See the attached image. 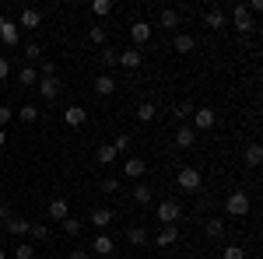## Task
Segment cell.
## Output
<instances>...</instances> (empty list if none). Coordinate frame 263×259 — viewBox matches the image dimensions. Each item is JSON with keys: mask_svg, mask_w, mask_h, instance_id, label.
<instances>
[{"mask_svg": "<svg viewBox=\"0 0 263 259\" xmlns=\"http://www.w3.org/2000/svg\"><path fill=\"white\" fill-rule=\"evenodd\" d=\"M112 249H116V245H112V238H109L105 231H99V235H95V242L88 245V252H95V256H99V259L112 256Z\"/></svg>", "mask_w": 263, "mask_h": 259, "instance_id": "6", "label": "cell"}, {"mask_svg": "<svg viewBox=\"0 0 263 259\" xmlns=\"http://www.w3.org/2000/svg\"><path fill=\"white\" fill-rule=\"evenodd\" d=\"M193 112H197V105H193L190 98L179 102V105L172 109V116H176V123H179V126H186V119H193Z\"/></svg>", "mask_w": 263, "mask_h": 259, "instance_id": "19", "label": "cell"}, {"mask_svg": "<svg viewBox=\"0 0 263 259\" xmlns=\"http://www.w3.org/2000/svg\"><path fill=\"white\" fill-rule=\"evenodd\" d=\"M0 21H4V14H0Z\"/></svg>", "mask_w": 263, "mask_h": 259, "instance_id": "49", "label": "cell"}, {"mask_svg": "<svg viewBox=\"0 0 263 259\" xmlns=\"http://www.w3.org/2000/svg\"><path fill=\"white\" fill-rule=\"evenodd\" d=\"M99 189H102V193H116V189H120V179H112V175H105V179L99 182Z\"/></svg>", "mask_w": 263, "mask_h": 259, "instance_id": "39", "label": "cell"}, {"mask_svg": "<svg viewBox=\"0 0 263 259\" xmlns=\"http://www.w3.org/2000/svg\"><path fill=\"white\" fill-rule=\"evenodd\" d=\"M126 242L130 245H147V231H144L141 224H134V228H126Z\"/></svg>", "mask_w": 263, "mask_h": 259, "instance_id": "27", "label": "cell"}, {"mask_svg": "<svg viewBox=\"0 0 263 259\" xmlns=\"http://www.w3.org/2000/svg\"><path fill=\"white\" fill-rule=\"evenodd\" d=\"M112 91H116V77H109V74H99V77H95V95H99V98H109Z\"/></svg>", "mask_w": 263, "mask_h": 259, "instance_id": "16", "label": "cell"}, {"mask_svg": "<svg viewBox=\"0 0 263 259\" xmlns=\"http://www.w3.org/2000/svg\"><path fill=\"white\" fill-rule=\"evenodd\" d=\"M130 39L137 42V46H144V42L151 39V25H147V21H134V25H130Z\"/></svg>", "mask_w": 263, "mask_h": 259, "instance_id": "18", "label": "cell"}, {"mask_svg": "<svg viewBox=\"0 0 263 259\" xmlns=\"http://www.w3.org/2000/svg\"><path fill=\"white\" fill-rule=\"evenodd\" d=\"M11 119H14V109H11V105H0V130H4Z\"/></svg>", "mask_w": 263, "mask_h": 259, "instance_id": "42", "label": "cell"}, {"mask_svg": "<svg viewBox=\"0 0 263 259\" xmlns=\"http://www.w3.org/2000/svg\"><path fill=\"white\" fill-rule=\"evenodd\" d=\"M242 161H246V168H260V161H263V147H260V144H246Z\"/></svg>", "mask_w": 263, "mask_h": 259, "instance_id": "15", "label": "cell"}, {"mask_svg": "<svg viewBox=\"0 0 263 259\" xmlns=\"http://www.w3.org/2000/svg\"><path fill=\"white\" fill-rule=\"evenodd\" d=\"M14 259H35V245H28V242H18V249H14Z\"/></svg>", "mask_w": 263, "mask_h": 259, "instance_id": "36", "label": "cell"}, {"mask_svg": "<svg viewBox=\"0 0 263 259\" xmlns=\"http://www.w3.org/2000/svg\"><path fill=\"white\" fill-rule=\"evenodd\" d=\"M0 221H4V224L11 221V207H0Z\"/></svg>", "mask_w": 263, "mask_h": 259, "instance_id": "46", "label": "cell"}, {"mask_svg": "<svg viewBox=\"0 0 263 259\" xmlns=\"http://www.w3.org/2000/svg\"><path fill=\"white\" fill-rule=\"evenodd\" d=\"M4 228H7V235H14V238H21V235H28V228H32V224H28L25 217H11L7 224H4Z\"/></svg>", "mask_w": 263, "mask_h": 259, "instance_id": "25", "label": "cell"}, {"mask_svg": "<svg viewBox=\"0 0 263 259\" xmlns=\"http://www.w3.org/2000/svg\"><path fill=\"white\" fill-rule=\"evenodd\" d=\"M102 67H116V60H120V53H116V49H112V46H102Z\"/></svg>", "mask_w": 263, "mask_h": 259, "instance_id": "33", "label": "cell"}, {"mask_svg": "<svg viewBox=\"0 0 263 259\" xmlns=\"http://www.w3.org/2000/svg\"><path fill=\"white\" fill-rule=\"evenodd\" d=\"M88 42H91V46H105V42H109V32H105V25H95V28H88Z\"/></svg>", "mask_w": 263, "mask_h": 259, "instance_id": "28", "label": "cell"}, {"mask_svg": "<svg viewBox=\"0 0 263 259\" xmlns=\"http://www.w3.org/2000/svg\"><path fill=\"white\" fill-rule=\"evenodd\" d=\"M39 25H42V11H35V7L21 11V28H39Z\"/></svg>", "mask_w": 263, "mask_h": 259, "instance_id": "24", "label": "cell"}, {"mask_svg": "<svg viewBox=\"0 0 263 259\" xmlns=\"http://www.w3.org/2000/svg\"><path fill=\"white\" fill-rule=\"evenodd\" d=\"M4 144H7V133H4V130H0V147H4Z\"/></svg>", "mask_w": 263, "mask_h": 259, "instance_id": "47", "label": "cell"}, {"mask_svg": "<svg viewBox=\"0 0 263 259\" xmlns=\"http://www.w3.org/2000/svg\"><path fill=\"white\" fill-rule=\"evenodd\" d=\"M28 235H32L35 242H49L53 231H49V224H32V228H28Z\"/></svg>", "mask_w": 263, "mask_h": 259, "instance_id": "32", "label": "cell"}, {"mask_svg": "<svg viewBox=\"0 0 263 259\" xmlns=\"http://www.w3.org/2000/svg\"><path fill=\"white\" fill-rule=\"evenodd\" d=\"M126 147H130V133H120V137L112 140V151H116V154H120V151H126Z\"/></svg>", "mask_w": 263, "mask_h": 259, "instance_id": "41", "label": "cell"}, {"mask_svg": "<svg viewBox=\"0 0 263 259\" xmlns=\"http://www.w3.org/2000/svg\"><path fill=\"white\" fill-rule=\"evenodd\" d=\"M172 49L186 56V53H193V49H197V39H193L190 32H176V39H172Z\"/></svg>", "mask_w": 263, "mask_h": 259, "instance_id": "13", "label": "cell"}, {"mask_svg": "<svg viewBox=\"0 0 263 259\" xmlns=\"http://www.w3.org/2000/svg\"><path fill=\"white\" fill-rule=\"evenodd\" d=\"M116 63L126 67V70H137V67L144 63V53L137 49V46H130V49H123V53H120V60H116Z\"/></svg>", "mask_w": 263, "mask_h": 259, "instance_id": "8", "label": "cell"}, {"mask_svg": "<svg viewBox=\"0 0 263 259\" xmlns=\"http://www.w3.org/2000/svg\"><path fill=\"white\" fill-rule=\"evenodd\" d=\"M18 21H0V42H4V46H18Z\"/></svg>", "mask_w": 263, "mask_h": 259, "instance_id": "10", "label": "cell"}, {"mask_svg": "<svg viewBox=\"0 0 263 259\" xmlns=\"http://www.w3.org/2000/svg\"><path fill=\"white\" fill-rule=\"evenodd\" d=\"M176 182H179L182 193H197V189H200V182H203V175H200V168H190V165H186V168L176 172Z\"/></svg>", "mask_w": 263, "mask_h": 259, "instance_id": "1", "label": "cell"}, {"mask_svg": "<svg viewBox=\"0 0 263 259\" xmlns=\"http://www.w3.org/2000/svg\"><path fill=\"white\" fill-rule=\"evenodd\" d=\"M95 161H99V165H112V161H116V151H112V144H99V151H95Z\"/></svg>", "mask_w": 263, "mask_h": 259, "instance_id": "29", "label": "cell"}, {"mask_svg": "<svg viewBox=\"0 0 263 259\" xmlns=\"http://www.w3.org/2000/svg\"><path fill=\"white\" fill-rule=\"evenodd\" d=\"M224 210H228V217H246L249 214V196H246L242 189H235L232 196L224 200Z\"/></svg>", "mask_w": 263, "mask_h": 259, "instance_id": "2", "label": "cell"}, {"mask_svg": "<svg viewBox=\"0 0 263 259\" xmlns=\"http://www.w3.org/2000/svg\"><path fill=\"white\" fill-rule=\"evenodd\" d=\"M91 259H99V256H91Z\"/></svg>", "mask_w": 263, "mask_h": 259, "instance_id": "50", "label": "cell"}, {"mask_svg": "<svg viewBox=\"0 0 263 259\" xmlns=\"http://www.w3.org/2000/svg\"><path fill=\"white\" fill-rule=\"evenodd\" d=\"M179 21H182L179 7H165L162 14H158V25H162V28H179Z\"/></svg>", "mask_w": 263, "mask_h": 259, "instance_id": "17", "label": "cell"}, {"mask_svg": "<svg viewBox=\"0 0 263 259\" xmlns=\"http://www.w3.org/2000/svg\"><path fill=\"white\" fill-rule=\"evenodd\" d=\"M221 259H246V252H242V245H224V252H221Z\"/></svg>", "mask_w": 263, "mask_h": 259, "instance_id": "38", "label": "cell"}, {"mask_svg": "<svg viewBox=\"0 0 263 259\" xmlns=\"http://www.w3.org/2000/svg\"><path fill=\"white\" fill-rule=\"evenodd\" d=\"M91 224H95L99 231H105V228L112 224V210H105V207H95V210H91Z\"/></svg>", "mask_w": 263, "mask_h": 259, "instance_id": "23", "label": "cell"}, {"mask_svg": "<svg viewBox=\"0 0 263 259\" xmlns=\"http://www.w3.org/2000/svg\"><path fill=\"white\" fill-rule=\"evenodd\" d=\"M60 228H63V235H81L84 224H81L78 217H67V221H60Z\"/></svg>", "mask_w": 263, "mask_h": 259, "instance_id": "34", "label": "cell"}, {"mask_svg": "<svg viewBox=\"0 0 263 259\" xmlns=\"http://www.w3.org/2000/svg\"><path fill=\"white\" fill-rule=\"evenodd\" d=\"M158 245H162V249H168V245H176V242H179V228H176V224H162V228H158Z\"/></svg>", "mask_w": 263, "mask_h": 259, "instance_id": "14", "label": "cell"}, {"mask_svg": "<svg viewBox=\"0 0 263 259\" xmlns=\"http://www.w3.org/2000/svg\"><path fill=\"white\" fill-rule=\"evenodd\" d=\"M35 81H39V74H35L32 67H25V70H18V84H21V88H28V84H35Z\"/></svg>", "mask_w": 263, "mask_h": 259, "instance_id": "35", "label": "cell"}, {"mask_svg": "<svg viewBox=\"0 0 263 259\" xmlns=\"http://www.w3.org/2000/svg\"><path fill=\"white\" fill-rule=\"evenodd\" d=\"M214 123H218L214 109H207V105H197V112H193V126H197V130H214Z\"/></svg>", "mask_w": 263, "mask_h": 259, "instance_id": "5", "label": "cell"}, {"mask_svg": "<svg viewBox=\"0 0 263 259\" xmlns=\"http://www.w3.org/2000/svg\"><path fill=\"white\" fill-rule=\"evenodd\" d=\"M232 25H235L239 32H253V28H256V21H253V14L246 11V4H235V11H232Z\"/></svg>", "mask_w": 263, "mask_h": 259, "instance_id": "4", "label": "cell"}, {"mask_svg": "<svg viewBox=\"0 0 263 259\" xmlns=\"http://www.w3.org/2000/svg\"><path fill=\"white\" fill-rule=\"evenodd\" d=\"M14 116H18L21 123H35V119H39V109H35V105H21Z\"/></svg>", "mask_w": 263, "mask_h": 259, "instance_id": "31", "label": "cell"}, {"mask_svg": "<svg viewBox=\"0 0 263 259\" xmlns=\"http://www.w3.org/2000/svg\"><path fill=\"white\" fill-rule=\"evenodd\" d=\"M0 259H7V252H4V249H0Z\"/></svg>", "mask_w": 263, "mask_h": 259, "instance_id": "48", "label": "cell"}, {"mask_svg": "<svg viewBox=\"0 0 263 259\" xmlns=\"http://www.w3.org/2000/svg\"><path fill=\"white\" fill-rule=\"evenodd\" d=\"M91 14H99V18L112 14V0H95V4H91Z\"/></svg>", "mask_w": 263, "mask_h": 259, "instance_id": "37", "label": "cell"}, {"mask_svg": "<svg viewBox=\"0 0 263 259\" xmlns=\"http://www.w3.org/2000/svg\"><path fill=\"white\" fill-rule=\"evenodd\" d=\"M60 77H39V95H42V102H53L57 95H60Z\"/></svg>", "mask_w": 263, "mask_h": 259, "instance_id": "9", "label": "cell"}, {"mask_svg": "<svg viewBox=\"0 0 263 259\" xmlns=\"http://www.w3.org/2000/svg\"><path fill=\"white\" fill-rule=\"evenodd\" d=\"M179 217H182L179 200H162V203H158V224H176Z\"/></svg>", "mask_w": 263, "mask_h": 259, "instance_id": "3", "label": "cell"}, {"mask_svg": "<svg viewBox=\"0 0 263 259\" xmlns=\"http://www.w3.org/2000/svg\"><path fill=\"white\" fill-rule=\"evenodd\" d=\"M224 11L221 7H211V11H203V25H207V28H224Z\"/></svg>", "mask_w": 263, "mask_h": 259, "instance_id": "22", "label": "cell"}, {"mask_svg": "<svg viewBox=\"0 0 263 259\" xmlns=\"http://www.w3.org/2000/svg\"><path fill=\"white\" fill-rule=\"evenodd\" d=\"M70 259H91V252H88V249H74V252H70Z\"/></svg>", "mask_w": 263, "mask_h": 259, "instance_id": "45", "label": "cell"}, {"mask_svg": "<svg viewBox=\"0 0 263 259\" xmlns=\"http://www.w3.org/2000/svg\"><path fill=\"white\" fill-rule=\"evenodd\" d=\"M203 235H207L211 242H221L224 238V221L221 217H211L207 224H203Z\"/></svg>", "mask_w": 263, "mask_h": 259, "instance_id": "20", "label": "cell"}, {"mask_svg": "<svg viewBox=\"0 0 263 259\" xmlns=\"http://www.w3.org/2000/svg\"><path fill=\"white\" fill-rule=\"evenodd\" d=\"M155 116H158V109H155V102H141V105H137V119H141V123H151Z\"/></svg>", "mask_w": 263, "mask_h": 259, "instance_id": "30", "label": "cell"}, {"mask_svg": "<svg viewBox=\"0 0 263 259\" xmlns=\"http://www.w3.org/2000/svg\"><path fill=\"white\" fill-rule=\"evenodd\" d=\"M42 56V46L39 42H28V46H25V60H39Z\"/></svg>", "mask_w": 263, "mask_h": 259, "instance_id": "40", "label": "cell"}, {"mask_svg": "<svg viewBox=\"0 0 263 259\" xmlns=\"http://www.w3.org/2000/svg\"><path fill=\"white\" fill-rule=\"evenodd\" d=\"M130 196H134V203H151V196H155V193H151V186L137 182V186L130 189Z\"/></svg>", "mask_w": 263, "mask_h": 259, "instance_id": "26", "label": "cell"}, {"mask_svg": "<svg viewBox=\"0 0 263 259\" xmlns=\"http://www.w3.org/2000/svg\"><path fill=\"white\" fill-rule=\"evenodd\" d=\"M193 144H197V130H193V126H179V130H176V147L186 151V147H193Z\"/></svg>", "mask_w": 263, "mask_h": 259, "instance_id": "21", "label": "cell"}, {"mask_svg": "<svg viewBox=\"0 0 263 259\" xmlns=\"http://www.w3.org/2000/svg\"><path fill=\"white\" fill-rule=\"evenodd\" d=\"M120 172L126 175V179H141L144 172H147V165H144V158H126Z\"/></svg>", "mask_w": 263, "mask_h": 259, "instance_id": "12", "label": "cell"}, {"mask_svg": "<svg viewBox=\"0 0 263 259\" xmlns=\"http://www.w3.org/2000/svg\"><path fill=\"white\" fill-rule=\"evenodd\" d=\"M39 77H57V63H42V70H39Z\"/></svg>", "mask_w": 263, "mask_h": 259, "instance_id": "43", "label": "cell"}, {"mask_svg": "<svg viewBox=\"0 0 263 259\" xmlns=\"http://www.w3.org/2000/svg\"><path fill=\"white\" fill-rule=\"evenodd\" d=\"M46 214H49V221H57V224H60V221L70 217V207H67V200H63V196H57V200H49Z\"/></svg>", "mask_w": 263, "mask_h": 259, "instance_id": "7", "label": "cell"}, {"mask_svg": "<svg viewBox=\"0 0 263 259\" xmlns=\"http://www.w3.org/2000/svg\"><path fill=\"white\" fill-rule=\"evenodd\" d=\"M7 74H11V60H7V56H0V81L7 77Z\"/></svg>", "mask_w": 263, "mask_h": 259, "instance_id": "44", "label": "cell"}, {"mask_svg": "<svg viewBox=\"0 0 263 259\" xmlns=\"http://www.w3.org/2000/svg\"><path fill=\"white\" fill-rule=\"evenodd\" d=\"M84 119H88V112H84L81 105H67V109H63V123H67V126L78 130V126H84Z\"/></svg>", "mask_w": 263, "mask_h": 259, "instance_id": "11", "label": "cell"}]
</instances>
